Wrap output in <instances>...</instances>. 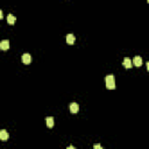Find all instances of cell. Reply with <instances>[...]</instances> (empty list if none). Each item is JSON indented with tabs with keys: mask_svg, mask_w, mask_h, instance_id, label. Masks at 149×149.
<instances>
[{
	"mask_svg": "<svg viewBox=\"0 0 149 149\" xmlns=\"http://www.w3.org/2000/svg\"><path fill=\"white\" fill-rule=\"evenodd\" d=\"M22 62L25 64H29L32 62V56L29 54H23L22 55Z\"/></svg>",
	"mask_w": 149,
	"mask_h": 149,
	"instance_id": "6",
	"label": "cell"
},
{
	"mask_svg": "<svg viewBox=\"0 0 149 149\" xmlns=\"http://www.w3.org/2000/svg\"><path fill=\"white\" fill-rule=\"evenodd\" d=\"M93 148H94V149H100V148H101V146H100V144H94Z\"/></svg>",
	"mask_w": 149,
	"mask_h": 149,
	"instance_id": "11",
	"label": "cell"
},
{
	"mask_svg": "<svg viewBox=\"0 0 149 149\" xmlns=\"http://www.w3.org/2000/svg\"><path fill=\"white\" fill-rule=\"evenodd\" d=\"M78 111H79L78 104H77V103H72V104H71V105H70V112H71V113L76 114V113H78Z\"/></svg>",
	"mask_w": 149,
	"mask_h": 149,
	"instance_id": "2",
	"label": "cell"
},
{
	"mask_svg": "<svg viewBox=\"0 0 149 149\" xmlns=\"http://www.w3.org/2000/svg\"><path fill=\"white\" fill-rule=\"evenodd\" d=\"M46 125L49 128H53L54 127V118L53 116H47L46 118Z\"/></svg>",
	"mask_w": 149,
	"mask_h": 149,
	"instance_id": "8",
	"label": "cell"
},
{
	"mask_svg": "<svg viewBox=\"0 0 149 149\" xmlns=\"http://www.w3.org/2000/svg\"><path fill=\"white\" fill-rule=\"evenodd\" d=\"M4 14H3V11H0V19H3Z\"/></svg>",
	"mask_w": 149,
	"mask_h": 149,
	"instance_id": "12",
	"label": "cell"
},
{
	"mask_svg": "<svg viewBox=\"0 0 149 149\" xmlns=\"http://www.w3.org/2000/svg\"><path fill=\"white\" fill-rule=\"evenodd\" d=\"M133 64L135 66H141L142 65V58L140 57V56H135V57H134V59H133Z\"/></svg>",
	"mask_w": 149,
	"mask_h": 149,
	"instance_id": "7",
	"label": "cell"
},
{
	"mask_svg": "<svg viewBox=\"0 0 149 149\" xmlns=\"http://www.w3.org/2000/svg\"><path fill=\"white\" fill-rule=\"evenodd\" d=\"M0 48H1V50H7V49H9V42L7 40L1 41L0 42Z\"/></svg>",
	"mask_w": 149,
	"mask_h": 149,
	"instance_id": "5",
	"label": "cell"
},
{
	"mask_svg": "<svg viewBox=\"0 0 149 149\" xmlns=\"http://www.w3.org/2000/svg\"><path fill=\"white\" fill-rule=\"evenodd\" d=\"M7 22L9 23V25H14V23H15V16L12 15V14H8L7 15Z\"/></svg>",
	"mask_w": 149,
	"mask_h": 149,
	"instance_id": "10",
	"label": "cell"
},
{
	"mask_svg": "<svg viewBox=\"0 0 149 149\" xmlns=\"http://www.w3.org/2000/svg\"><path fill=\"white\" fill-rule=\"evenodd\" d=\"M8 139V133L5 131V129H3V131H0V140L1 141H6V140Z\"/></svg>",
	"mask_w": 149,
	"mask_h": 149,
	"instance_id": "9",
	"label": "cell"
},
{
	"mask_svg": "<svg viewBox=\"0 0 149 149\" xmlns=\"http://www.w3.org/2000/svg\"><path fill=\"white\" fill-rule=\"evenodd\" d=\"M122 65H124L126 69H131L132 66H133V62L131 61V58L126 57V58L124 59V63H122Z\"/></svg>",
	"mask_w": 149,
	"mask_h": 149,
	"instance_id": "3",
	"label": "cell"
},
{
	"mask_svg": "<svg viewBox=\"0 0 149 149\" xmlns=\"http://www.w3.org/2000/svg\"><path fill=\"white\" fill-rule=\"evenodd\" d=\"M65 38H66V43H68V44H73L75 41H76V37H75L73 34H68Z\"/></svg>",
	"mask_w": 149,
	"mask_h": 149,
	"instance_id": "4",
	"label": "cell"
},
{
	"mask_svg": "<svg viewBox=\"0 0 149 149\" xmlns=\"http://www.w3.org/2000/svg\"><path fill=\"white\" fill-rule=\"evenodd\" d=\"M105 82H106V87L108 90L115 88V78H114L113 75H107L106 78H105Z\"/></svg>",
	"mask_w": 149,
	"mask_h": 149,
	"instance_id": "1",
	"label": "cell"
},
{
	"mask_svg": "<svg viewBox=\"0 0 149 149\" xmlns=\"http://www.w3.org/2000/svg\"><path fill=\"white\" fill-rule=\"evenodd\" d=\"M147 69H148V71H149V62L147 63Z\"/></svg>",
	"mask_w": 149,
	"mask_h": 149,
	"instance_id": "13",
	"label": "cell"
},
{
	"mask_svg": "<svg viewBox=\"0 0 149 149\" xmlns=\"http://www.w3.org/2000/svg\"><path fill=\"white\" fill-rule=\"evenodd\" d=\"M147 3H148V4H149V0H147Z\"/></svg>",
	"mask_w": 149,
	"mask_h": 149,
	"instance_id": "14",
	"label": "cell"
}]
</instances>
